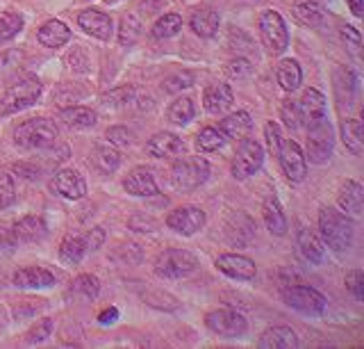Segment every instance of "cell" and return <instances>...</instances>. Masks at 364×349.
<instances>
[{
	"mask_svg": "<svg viewBox=\"0 0 364 349\" xmlns=\"http://www.w3.org/2000/svg\"><path fill=\"white\" fill-rule=\"evenodd\" d=\"M339 35L341 39L346 41V46L350 48L353 55H360V46H362V35L355 30V28H350V26H341L339 28Z\"/></svg>",
	"mask_w": 364,
	"mask_h": 349,
	"instance_id": "obj_51",
	"label": "cell"
},
{
	"mask_svg": "<svg viewBox=\"0 0 364 349\" xmlns=\"http://www.w3.org/2000/svg\"><path fill=\"white\" fill-rule=\"evenodd\" d=\"M346 290L355 301H364V272L362 269H353L346 274Z\"/></svg>",
	"mask_w": 364,
	"mask_h": 349,
	"instance_id": "obj_46",
	"label": "cell"
},
{
	"mask_svg": "<svg viewBox=\"0 0 364 349\" xmlns=\"http://www.w3.org/2000/svg\"><path fill=\"white\" fill-rule=\"evenodd\" d=\"M262 165H264V149H262V144L250 137L239 140L235 160H232V176L237 181L255 176L262 169Z\"/></svg>",
	"mask_w": 364,
	"mask_h": 349,
	"instance_id": "obj_8",
	"label": "cell"
},
{
	"mask_svg": "<svg viewBox=\"0 0 364 349\" xmlns=\"http://www.w3.org/2000/svg\"><path fill=\"white\" fill-rule=\"evenodd\" d=\"M333 151H335V132L328 121H321V123H316V126L307 128L305 157H310V162L323 165L330 160Z\"/></svg>",
	"mask_w": 364,
	"mask_h": 349,
	"instance_id": "obj_10",
	"label": "cell"
},
{
	"mask_svg": "<svg viewBox=\"0 0 364 349\" xmlns=\"http://www.w3.org/2000/svg\"><path fill=\"white\" fill-rule=\"evenodd\" d=\"M214 265L219 272H223L230 278H237V281H250L257 274L255 263L242 254H221V256H216Z\"/></svg>",
	"mask_w": 364,
	"mask_h": 349,
	"instance_id": "obj_15",
	"label": "cell"
},
{
	"mask_svg": "<svg viewBox=\"0 0 364 349\" xmlns=\"http://www.w3.org/2000/svg\"><path fill=\"white\" fill-rule=\"evenodd\" d=\"M50 192L68 201H77L87 194V181L75 169H60L50 178Z\"/></svg>",
	"mask_w": 364,
	"mask_h": 349,
	"instance_id": "obj_13",
	"label": "cell"
},
{
	"mask_svg": "<svg viewBox=\"0 0 364 349\" xmlns=\"http://www.w3.org/2000/svg\"><path fill=\"white\" fill-rule=\"evenodd\" d=\"M191 85H193V75L191 73H176V75L166 78L162 89L168 94H178V92H182V89H187Z\"/></svg>",
	"mask_w": 364,
	"mask_h": 349,
	"instance_id": "obj_50",
	"label": "cell"
},
{
	"mask_svg": "<svg viewBox=\"0 0 364 349\" xmlns=\"http://www.w3.org/2000/svg\"><path fill=\"white\" fill-rule=\"evenodd\" d=\"M50 331H53V320H50V318H43L39 324H34L32 329L28 331V335H26V343H28V345H37V343H43L46 338L50 335Z\"/></svg>",
	"mask_w": 364,
	"mask_h": 349,
	"instance_id": "obj_48",
	"label": "cell"
},
{
	"mask_svg": "<svg viewBox=\"0 0 364 349\" xmlns=\"http://www.w3.org/2000/svg\"><path fill=\"white\" fill-rule=\"evenodd\" d=\"M264 137H267V144H269V151L273 155H278V149H280V144H282V132L278 128V123H273V121L267 123V126H264Z\"/></svg>",
	"mask_w": 364,
	"mask_h": 349,
	"instance_id": "obj_52",
	"label": "cell"
},
{
	"mask_svg": "<svg viewBox=\"0 0 364 349\" xmlns=\"http://www.w3.org/2000/svg\"><path fill=\"white\" fill-rule=\"evenodd\" d=\"M221 26V16L212 7H200L191 14L189 28L193 30V35H198L200 39H212Z\"/></svg>",
	"mask_w": 364,
	"mask_h": 349,
	"instance_id": "obj_25",
	"label": "cell"
},
{
	"mask_svg": "<svg viewBox=\"0 0 364 349\" xmlns=\"http://www.w3.org/2000/svg\"><path fill=\"white\" fill-rule=\"evenodd\" d=\"M77 26L82 28L87 35L96 37L100 41H109L114 35V24H112V16L105 12H98V9H82L77 14Z\"/></svg>",
	"mask_w": 364,
	"mask_h": 349,
	"instance_id": "obj_16",
	"label": "cell"
},
{
	"mask_svg": "<svg viewBox=\"0 0 364 349\" xmlns=\"http://www.w3.org/2000/svg\"><path fill=\"white\" fill-rule=\"evenodd\" d=\"M57 283V276L46 267H21L14 272V286L39 290V288H53Z\"/></svg>",
	"mask_w": 364,
	"mask_h": 349,
	"instance_id": "obj_23",
	"label": "cell"
},
{
	"mask_svg": "<svg viewBox=\"0 0 364 349\" xmlns=\"http://www.w3.org/2000/svg\"><path fill=\"white\" fill-rule=\"evenodd\" d=\"M37 39H39L41 46H46V48H62L64 43L71 41V30H68V26L62 24V21L50 19V21H46V24L39 28Z\"/></svg>",
	"mask_w": 364,
	"mask_h": 349,
	"instance_id": "obj_29",
	"label": "cell"
},
{
	"mask_svg": "<svg viewBox=\"0 0 364 349\" xmlns=\"http://www.w3.org/2000/svg\"><path fill=\"white\" fill-rule=\"evenodd\" d=\"M91 165H94L100 174H114L121 165V153L114 144H96L91 149Z\"/></svg>",
	"mask_w": 364,
	"mask_h": 349,
	"instance_id": "obj_31",
	"label": "cell"
},
{
	"mask_svg": "<svg viewBox=\"0 0 364 349\" xmlns=\"http://www.w3.org/2000/svg\"><path fill=\"white\" fill-rule=\"evenodd\" d=\"M182 30V16L180 14H164L155 21V26L151 28V35L155 39H168L176 37Z\"/></svg>",
	"mask_w": 364,
	"mask_h": 349,
	"instance_id": "obj_40",
	"label": "cell"
},
{
	"mask_svg": "<svg viewBox=\"0 0 364 349\" xmlns=\"http://www.w3.org/2000/svg\"><path fill=\"white\" fill-rule=\"evenodd\" d=\"M16 238H14V233L11 231H5V229H0V254H5V251H14V246H16Z\"/></svg>",
	"mask_w": 364,
	"mask_h": 349,
	"instance_id": "obj_54",
	"label": "cell"
},
{
	"mask_svg": "<svg viewBox=\"0 0 364 349\" xmlns=\"http://www.w3.org/2000/svg\"><path fill=\"white\" fill-rule=\"evenodd\" d=\"M123 189L128 194H132V197H155V194H159L155 176H153V172L148 167L132 169V172L125 176Z\"/></svg>",
	"mask_w": 364,
	"mask_h": 349,
	"instance_id": "obj_20",
	"label": "cell"
},
{
	"mask_svg": "<svg viewBox=\"0 0 364 349\" xmlns=\"http://www.w3.org/2000/svg\"><path fill=\"white\" fill-rule=\"evenodd\" d=\"M105 137H107V142L114 144V146H130V144L134 142L132 130H130V128H125V126H112V128H107Z\"/></svg>",
	"mask_w": 364,
	"mask_h": 349,
	"instance_id": "obj_49",
	"label": "cell"
},
{
	"mask_svg": "<svg viewBox=\"0 0 364 349\" xmlns=\"http://www.w3.org/2000/svg\"><path fill=\"white\" fill-rule=\"evenodd\" d=\"M193 117H196V108H193V100L187 96L176 98L166 110V119L171 123H176V126H185Z\"/></svg>",
	"mask_w": 364,
	"mask_h": 349,
	"instance_id": "obj_38",
	"label": "cell"
},
{
	"mask_svg": "<svg viewBox=\"0 0 364 349\" xmlns=\"http://www.w3.org/2000/svg\"><path fill=\"white\" fill-rule=\"evenodd\" d=\"M146 151L159 160H171V157H180L185 153V142L173 132H157L146 142Z\"/></svg>",
	"mask_w": 364,
	"mask_h": 349,
	"instance_id": "obj_19",
	"label": "cell"
},
{
	"mask_svg": "<svg viewBox=\"0 0 364 349\" xmlns=\"http://www.w3.org/2000/svg\"><path fill=\"white\" fill-rule=\"evenodd\" d=\"M85 256H89L85 235H66V238L62 240V244H60V258H62V263H66V265H77Z\"/></svg>",
	"mask_w": 364,
	"mask_h": 349,
	"instance_id": "obj_34",
	"label": "cell"
},
{
	"mask_svg": "<svg viewBox=\"0 0 364 349\" xmlns=\"http://www.w3.org/2000/svg\"><path fill=\"white\" fill-rule=\"evenodd\" d=\"M276 80L278 85L284 89V92H296L303 83V71H301V64L287 58V60H280L276 66Z\"/></svg>",
	"mask_w": 364,
	"mask_h": 349,
	"instance_id": "obj_33",
	"label": "cell"
},
{
	"mask_svg": "<svg viewBox=\"0 0 364 349\" xmlns=\"http://www.w3.org/2000/svg\"><path fill=\"white\" fill-rule=\"evenodd\" d=\"M318 235L330 251L341 256L350 249L353 240H355V222L337 208H321L318 210Z\"/></svg>",
	"mask_w": 364,
	"mask_h": 349,
	"instance_id": "obj_1",
	"label": "cell"
},
{
	"mask_svg": "<svg viewBox=\"0 0 364 349\" xmlns=\"http://www.w3.org/2000/svg\"><path fill=\"white\" fill-rule=\"evenodd\" d=\"M210 178V162L200 155L180 157L171 169V185L180 192H193Z\"/></svg>",
	"mask_w": 364,
	"mask_h": 349,
	"instance_id": "obj_4",
	"label": "cell"
},
{
	"mask_svg": "<svg viewBox=\"0 0 364 349\" xmlns=\"http://www.w3.org/2000/svg\"><path fill=\"white\" fill-rule=\"evenodd\" d=\"M259 35L262 43L271 55H280L289 46V30L284 19L276 12V9H267L259 16Z\"/></svg>",
	"mask_w": 364,
	"mask_h": 349,
	"instance_id": "obj_7",
	"label": "cell"
},
{
	"mask_svg": "<svg viewBox=\"0 0 364 349\" xmlns=\"http://www.w3.org/2000/svg\"><path fill=\"white\" fill-rule=\"evenodd\" d=\"M205 222H208V215L196 208V206H182L168 212L166 217V226L178 233V235H196L198 231H203Z\"/></svg>",
	"mask_w": 364,
	"mask_h": 349,
	"instance_id": "obj_12",
	"label": "cell"
},
{
	"mask_svg": "<svg viewBox=\"0 0 364 349\" xmlns=\"http://www.w3.org/2000/svg\"><path fill=\"white\" fill-rule=\"evenodd\" d=\"M139 32H141V24H139V19L128 14V16H123L121 19V26H119V41L123 43V46H130V43L136 41V37H139Z\"/></svg>",
	"mask_w": 364,
	"mask_h": 349,
	"instance_id": "obj_43",
	"label": "cell"
},
{
	"mask_svg": "<svg viewBox=\"0 0 364 349\" xmlns=\"http://www.w3.org/2000/svg\"><path fill=\"white\" fill-rule=\"evenodd\" d=\"M278 162L284 178L289 183H303L307 176V157L305 151L299 146V142L294 140H282L280 149H278Z\"/></svg>",
	"mask_w": 364,
	"mask_h": 349,
	"instance_id": "obj_11",
	"label": "cell"
},
{
	"mask_svg": "<svg viewBox=\"0 0 364 349\" xmlns=\"http://www.w3.org/2000/svg\"><path fill=\"white\" fill-rule=\"evenodd\" d=\"M60 119L66 123L68 128H91L96 126V112L89 110V108H80V105H71V108H64Z\"/></svg>",
	"mask_w": 364,
	"mask_h": 349,
	"instance_id": "obj_36",
	"label": "cell"
},
{
	"mask_svg": "<svg viewBox=\"0 0 364 349\" xmlns=\"http://www.w3.org/2000/svg\"><path fill=\"white\" fill-rule=\"evenodd\" d=\"M11 233H14L16 242H23V244H32V242H41L46 235H48V224H46L43 217H37V215H26L21 217L14 229H11Z\"/></svg>",
	"mask_w": 364,
	"mask_h": 349,
	"instance_id": "obj_21",
	"label": "cell"
},
{
	"mask_svg": "<svg viewBox=\"0 0 364 349\" xmlns=\"http://www.w3.org/2000/svg\"><path fill=\"white\" fill-rule=\"evenodd\" d=\"M337 206L341 212H346L350 217H358L364 208V189L358 181H346L339 189Z\"/></svg>",
	"mask_w": 364,
	"mask_h": 349,
	"instance_id": "obj_28",
	"label": "cell"
},
{
	"mask_svg": "<svg viewBox=\"0 0 364 349\" xmlns=\"http://www.w3.org/2000/svg\"><path fill=\"white\" fill-rule=\"evenodd\" d=\"M132 96H134V89L132 87H121V89H117V92L105 94L102 103H105L107 108H121V105L132 103V100H134Z\"/></svg>",
	"mask_w": 364,
	"mask_h": 349,
	"instance_id": "obj_47",
	"label": "cell"
},
{
	"mask_svg": "<svg viewBox=\"0 0 364 349\" xmlns=\"http://www.w3.org/2000/svg\"><path fill=\"white\" fill-rule=\"evenodd\" d=\"M255 73L253 64H250L246 58H235L232 62H228L225 66V75L228 78H235V80H248L250 75Z\"/></svg>",
	"mask_w": 364,
	"mask_h": 349,
	"instance_id": "obj_44",
	"label": "cell"
},
{
	"mask_svg": "<svg viewBox=\"0 0 364 349\" xmlns=\"http://www.w3.org/2000/svg\"><path fill=\"white\" fill-rule=\"evenodd\" d=\"M232 103H235V94L228 83H212L203 92V105L210 115H223Z\"/></svg>",
	"mask_w": 364,
	"mask_h": 349,
	"instance_id": "obj_22",
	"label": "cell"
},
{
	"mask_svg": "<svg viewBox=\"0 0 364 349\" xmlns=\"http://www.w3.org/2000/svg\"><path fill=\"white\" fill-rule=\"evenodd\" d=\"M57 135H60V128H57V123L53 119L37 117L23 121L14 130V144L26 151L48 149V146L57 142Z\"/></svg>",
	"mask_w": 364,
	"mask_h": 349,
	"instance_id": "obj_2",
	"label": "cell"
},
{
	"mask_svg": "<svg viewBox=\"0 0 364 349\" xmlns=\"http://www.w3.org/2000/svg\"><path fill=\"white\" fill-rule=\"evenodd\" d=\"M23 30V19L14 12H3L0 14V43L14 39Z\"/></svg>",
	"mask_w": 364,
	"mask_h": 349,
	"instance_id": "obj_41",
	"label": "cell"
},
{
	"mask_svg": "<svg viewBox=\"0 0 364 349\" xmlns=\"http://www.w3.org/2000/svg\"><path fill=\"white\" fill-rule=\"evenodd\" d=\"M280 117H282V123L287 126L289 130H296L301 126V115H299V100H284L282 108H280Z\"/></svg>",
	"mask_w": 364,
	"mask_h": 349,
	"instance_id": "obj_45",
	"label": "cell"
},
{
	"mask_svg": "<svg viewBox=\"0 0 364 349\" xmlns=\"http://www.w3.org/2000/svg\"><path fill=\"white\" fill-rule=\"evenodd\" d=\"M280 297L289 308L299 311L303 315H310V318L323 315L328 306V299L310 286H287V288H282Z\"/></svg>",
	"mask_w": 364,
	"mask_h": 349,
	"instance_id": "obj_6",
	"label": "cell"
},
{
	"mask_svg": "<svg viewBox=\"0 0 364 349\" xmlns=\"http://www.w3.org/2000/svg\"><path fill=\"white\" fill-rule=\"evenodd\" d=\"M294 14L301 24L310 26V28H326L328 26V16L326 9L316 3V0H296L294 3Z\"/></svg>",
	"mask_w": 364,
	"mask_h": 349,
	"instance_id": "obj_32",
	"label": "cell"
},
{
	"mask_svg": "<svg viewBox=\"0 0 364 349\" xmlns=\"http://www.w3.org/2000/svg\"><path fill=\"white\" fill-rule=\"evenodd\" d=\"M225 146V135L216 126H205L196 137V149L200 153H214Z\"/></svg>",
	"mask_w": 364,
	"mask_h": 349,
	"instance_id": "obj_39",
	"label": "cell"
},
{
	"mask_svg": "<svg viewBox=\"0 0 364 349\" xmlns=\"http://www.w3.org/2000/svg\"><path fill=\"white\" fill-rule=\"evenodd\" d=\"M68 295L94 301L100 295V281L94 274H80L77 278H73L71 288H68Z\"/></svg>",
	"mask_w": 364,
	"mask_h": 349,
	"instance_id": "obj_37",
	"label": "cell"
},
{
	"mask_svg": "<svg viewBox=\"0 0 364 349\" xmlns=\"http://www.w3.org/2000/svg\"><path fill=\"white\" fill-rule=\"evenodd\" d=\"M299 345V335L289 326H271L257 340L259 349H296Z\"/></svg>",
	"mask_w": 364,
	"mask_h": 349,
	"instance_id": "obj_24",
	"label": "cell"
},
{
	"mask_svg": "<svg viewBox=\"0 0 364 349\" xmlns=\"http://www.w3.org/2000/svg\"><path fill=\"white\" fill-rule=\"evenodd\" d=\"M141 7L146 14H153V12H159L162 7H166V0H144Z\"/></svg>",
	"mask_w": 364,
	"mask_h": 349,
	"instance_id": "obj_55",
	"label": "cell"
},
{
	"mask_svg": "<svg viewBox=\"0 0 364 349\" xmlns=\"http://www.w3.org/2000/svg\"><path fill=\"white\" fill-rule=\"evenodd\" d=\"M255 235V222L246 212H232L225 222V238L232 246H248Z\"/></svg>",
	"mask_w": 364,
	"mask_h": 349,
	"instance_id": "obj_18",
	"label": "cell"
},
{
	"mask_svg": "<svg viewBox=\"0 0 364 349\" xmlns=\"http://www.w3.org/2000/svg\"><path fill=\"white\" fill-rule=\"evenodd\" d=\"M198 269V258L189 249H164L155 258V274L159 278L176 281L193 274Z\"/></svg>",
	"mask_w": 364,
	"mask_h": 349,
	"instance_id": "obj_5",
	"label": "cell"
},
{
	"mask_svg": "<svg viewBox=\"0 0 364 349\" xmlns=\"http://www.w3.org/2000/svg\"><path fill=\"white\" fill-rule=\"evenodd\" d=\"M41 80L37 75H26L16 80L11 87L5 89V94L0 96V117L16 115V112L34 105L41 96Z\"/></svg>",
	"mask_w": 364,
	"mask_h": 349,
	"instance_id": "obj_3",
	"label": "cell"
},
{
	"mask_svg": "<svg viewBox=\"0 0 364 349\" xmlns=\"http://www.w3.org/2000/svg\"><path fill=\"white\" fill-rule=\"evenodd\" d=\"M296 244H299V251L305 258L307 263L321 265L326 258V244L321 242V238L310 231V229H299V235H296Z\"/></svg>",
	"mask_w": 364,
	"mask_h": 349,
	"instance_id": "obj_27",
	"label": "cell"
},
{
	"mask_svg": "<svg viewBox=\"0 0 364 349\" xmlns=\"http://www.w3.org/2000/svg\"><path fill=\"white\" fill-rule=\"evenodd\" d=\"M205 326L221 338H242L248 331V320L239 311L216 308L205 315Z\"/></svg>",
	"mask_w": 364,
	"mask_h": 349,
	"instance_id": "obj_9",
	"label": "cell"
},
{
	"mask_svg": "<svg viewBox=\"0 0 364 349\" xmlns=\"http://www.w3.org/2000/svg\"><path fill=\"white\" fill-rule=\"evenodd\" d=\"M341 140H344L346 149L355 155H362L364 151V126L360 119H346L341 121Z\"/></svg>",
	"mask_w": 364,
	"mask_h": 349,
	"instance_id": "obj_35",
	"label": "cell"
},
{
	"mask_svg": "<svg viewBox=\"0 0 364 349\" xmlns=\"http://www.w3.org/2000/svg\"><path fill=\"white\" fill-rule=\"evenodd\" d=\"M262 217H264V226L269 229V233L278 235V238L289 231L287 215H284V210L276 197H269L264 201V206H262Z\"/></svg>",
	"mask_w": 364,
	"mask_h": 349,
	"instance_id": "obj_30",
	"label": "cell"
},
{
	"mask_svg": "<svg viewBox=\"0 0 364 349\" xmlns=\"http://www.w3.org/2000/svg\"><path fill=\"white\" fill-rule=\"evenodd\" d=\"M216 128L225 135V140H244L253 130V119H250L246 110H237L232 115L223 117Z\"/></svg>",
	"mask_w": 364,
	"mask_h": 349,
	"instance_id": "obj_26",
	"label": "cell"
},
{
	"mask_svg": "<svg viewBox=\"0 0 364 349\" xmlns=\"http://www.w3.org/2000/svg\"><path fill=\"white\" fill-rule=\"evenodd\" d=\"M333 85H335V98L339 110H348L358 96V75L350 69H346V66H335Z\"/></svg>",
	"mask_w": 364,
	"mask_h": 349,
	"instance_id": "obj_17",
	"label": "cell"
},
{
	"mask_svg": "<svg viewBox=\"0 0 364 349\" xmlns=\"http://www.w3.org/2000/svg\"><path fill=\"white\" fill-rule=\"evenodd\" d=\"M117 320H119V311L117 308H107V311H102L98 315V322L100 324H114Z\"/></svg>",
	"mask_w": 364,
	"mask_h": 349,
	"instance_id": "obj_56",
	"label": "cell"
},
{
	"mask_svg": "<svg viewBox=\"0 0 364 349\" xmlns=\"http://www.w3.org/2000/svg\"><path fill=\"white\" fill-rule=\"evenodd\" d=\"M299 115H301V126H305V128H312L316 123L326 121V117H328L326 96L314 87L305 89L299 100Z\"/></svg>",
	"mask_w": 364,
	"mask_h": 349,
	"instance_id": "obj_14",
	"label": "cell"
},
{
	"mask_svg": "<svg viewBox=\"0 0 364 349\" xmlns=\"http://www.w3.org/2000/svg\"><path fill=\"white\" fill-rule=\"evenodd\" d=\"M16 181L9 172H0V210L16 204Z\"/></svg>",
	"mask_w": 364,
	"mask_h": 349,
	"instance_id": "obj_42",
	"label": "cell"
},
{
	"mask_svg": "<svg viewBox=\"0 0 364 349\" xmlns=\"http://www.w3.org/2000/svg\"><path fill=\"white\" fill-rule=\"evenodd\" d=\"M346 3L350 7V12L355 14L358 19H362V14H364V0H346Z\"/></svg>",
	"mask_w": 364,
	"mask_h": 349,
	"instance_id": "obj_57",
	"label": "cell"
},
{
	"mask_svg": "<svg viewBox=\"0 0 364 349\" xmlns=\"http://www.w3.org/2000/svg\"><path fill=\"white\" fill-rule=\"evenodd\" d=\"M85 242H87V251L89 254H96L102 244H105V231H102L100 226L91 229L87 235H85Z\"/></svg>",
	"mask_w": 364,
	"mask_h": 349,
	"instance_id": "obj_53",
	"label": "cell"
}]
</instances>
